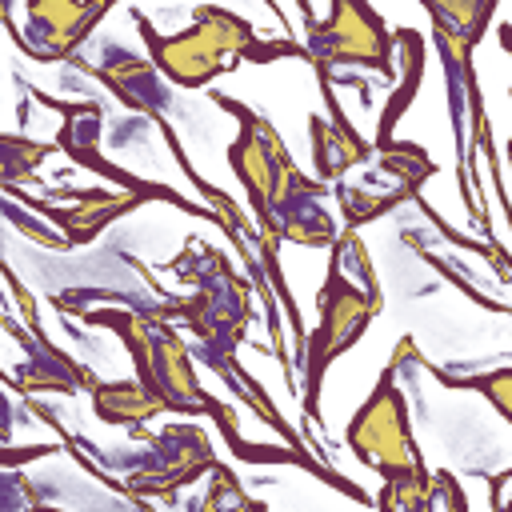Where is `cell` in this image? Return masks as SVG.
<instances>
[{
	"instance_id": "12",
	"label": "cell",
	"mask_w": 512,
	"mask_h": 512,
	"mask_svg": "<svg viewBox=\"0 0 512 512\" xmlns=\"http://www.w3.org/2000/svg\"><path fill=\"white\" fill-rule=\"evenodd\" d=\"M308 140H312V176H320L324 184L340 180L352 164H364L376 152L352 124L324 120L320 112L308 116Z\"/></svg>"
},
{
	"instance_id": "1",
	"label": "cell",
	"mask_w": 512,
	"mask_h": 512,
	"mask_svg": "<svg viewBox=\"0 0 512 512\" xmlns=\"http://www.w3.org/2000/svg\"><path fill=\"white\" fill-rule=\"evenodd\" d=\"M164 272L192 284V292L184 300H164V304H136L120 292H112V300H124L132 308H144L148 316L184 324L196 340L192 356L200 364H208L224 384L240 380L244 368L236 364V348L252 324V284L228 264L224 248L200 244L196 236L184 240V252L176 260H168Z\"/></svg>"
},
{
	"instance_id": "13",
	"label": "cell",
	"mask_w": 512,
	"mask_h": 512,
	"mask_svg": "<svg viewBox=\"0 0 512 512\" xmlns=\"http://www.w3.org/2000/svg\"><path fill=\"white\" fill-rule=\"evenodd\" d=\"M396 36V56H400V80L392 88V96H384V112L376 120V136H372V148L388 144L396 136V124L400 116L412 108L420 84H424V36L416 28H392Z\"/></svg>"
},
{
	"instance_id": "6",
	"label": "cell",
	"mask_w": 512,
	"mask_h": 512,
	"mask_svg": "<svg viewBox=\"0 0 512 512\" xmlns=\"http://www.w3.org/2000/svg\"><path fill=\"white\" fill-rule=\"evenodd\" d=\"M304 36L316 80H332V68H368L384 80L396 76V36L368 0H328V16L308 24Z\"/></svg>"
},
{
	"instance_id": "22",
	"label": "cell",
	"mask_w": 512,
	"mask_h": 512,
	"mask_svg": "<svg viewBox=\"0 0 512 512\" xmlns=\"http://www.w3.org/2000/svg\"><path fill=\"white\" fill-rule=\"evenodd\" d=\"M496 44L512 56V24H500V28H496Z\"/></svg>"
},
{
	"instance_id": "10",
	"label": "cell",
	"mask_w": 512,
	"mask_h": 512,
	"mask_svg": "<svg viewBox=\"0 0 512 512\" xmlns=\"http://www.w3.org/2000/svg\"><path fill=\"white\" fill-rule=\"evenodd\" d=\"M108 56H112L108 64H84L80 56L72 64H80L88 76H96L124 108L144 112L152 124L164 120V112H168V88L160 84V68L152 60H136V56H124V52H108Z\"/></svg>"
},
{
	"instance_id": "3",
	"label": "cell",
	"mask_w": 512,
	"mask_h": 512,
	"mask_svg": "<svg viewBox=\"0 0 512 512\" xmlns=\"http://www.w3.org/2000/svg\"><path fill=\"white\" fill-rule=\"evenodd\" d=\"M132 20L144 36L148 60L176 88H208L216 76L236 72L240 64H268L276 56H308V48L296 40H260V32L244 16L228 12L224 4H196L192 24L168 36L156 32L140 8H132Z\"/></svg>"
},
{
	"instance_id": "4",
	"label": "cell",
	"mask_w": 512,
	"mask_h": 512,
	"mask_svg": "<svg viewBox=\"0 0 512 512\" xmlns=\"http://www.w3.org/2000/svg\"><path fill=\"white\" fill-rule=\"evenodd\" d=\"M400 360H404V340L396 344V356L384 364L376 388L368 392V400L352 412L348 428H344V444L348 452L372 468L380 480H404V476H432L420 448H416V436H412V416H408V400L396 384V372H400Z\"/></svg>"
},
{
	"instance_id": "23",
	"label": "cell",
	"mask_w": 512,
	"mask_h": 512,
	"mask_svg": "<svg viewBox=\"0 0 512 512\" xmlns=\"http://www.w3.org/2000/svg\"><path fill=\"white\" fill-rule=\"evenodd\" d=\"M296 8H300V16H304V28H308V24H316V12H312V0H296Z\"/></svg>"
},
{
	"instance_id": "24",
	"label": "cell",
	"mask_w": 512,
	"mask_h": 512,
	"mask_svg": "<svg viewBox=\"0 0 512 512\" xmlns=\"http://www.w3.org/2000/svg\"><path fill=\"white\" fill-rule=\"evenodd\" d=\"M500 476H504V480H512V468H508V472H500ZM500 508H512V496H508V500H504Z\"/></svg>"
},
{
	"instance_id": "14",
	"label": "cell",
	"mask_w": 512,
	"mask_h": 512,
	"mask_svg": "<svg viewBox=\"0 0 512 512\" xmlns=\"http://www.w3.org/2000/svg\"><path fill=\"white\" fill-rule=\"evenodd\" d=\"M376 152H380V168H384L388 176H396V184H400L412 200H420L424 180L436 176V160L428 156V148H420L416 140H396V136H392V140L380 144Z\"/></svg>"
},
{
	"instance_id": "8",
	"label": "cell",
	"mask_w": 512,
	"mask_h": 512,
	"mask_svg": "<svg viewBox=\"0 0 512 512\" xmlns=\"http://www.w3.org/2000/svg\"><path fill=\"white\" fill-rule=\"evenodd\" d=\"M4 196H16V200H24L32 212L48 216V220L60 228V236L68 240V248L92 244L108 224H116L120 216H128V212H136L140 204H148V200L136 196V192H104V188H60V192L52 188V196H56V200H68V204L32 200V196L20 192V184H8Z\"/></svg>"
},
{
	"instance_id": "15",
	"label": "cell",
	"mask_w": 512,
	"mask_h": 512,
	"mask_svg": "<svg viewBox=\"0 0 512 512\" xmlns=\"http://www.w3.org/2000/svg\"><path fill=\"white\" fill-rule=\"evenodd\" d=\"M428 372H432L444 388L480 392V396L496 408V416H500L504 424H512V364H508V368H492V372H472V376H456V372H444V368H432V364H428Z\"/></svg>"
},
{
	"instance_id": "11",
	"label": "cell",
	"mask_w": 512,
	"mask_h": 512,
	"mask_svg": "<svg viewBox=\"0 0 512 512\" xmlns=\"http://www.w3.org/2000/svg\"><path fill=\"white\" fill-rule=\"evenodd\" d=\"M88 400H92V416L112 428H136L144 420L168 416V404L160 400V392H152L140 376L136 380H92Z\"/></svg>"
},
{
	"instance_id": "25",
	"label": "cell",
	"mask_w": 512,
	"mask_h": 512,
	"mask_svg": "<svg viewBox=\"0 0 512 512\" xmlns=\"http://www.w3.org/2000/svg\"><path fill=\"white\" fill-rule=\"evenodd\" d=\"M508 156H512V140H508Z\"/></svg>"
},
{
	"instance_id": "21",
	"label": "cell",
	"mask_w": 512,
	"mask_h": 512,
	"mask_svg": "<svg viewBox=\"0 0 512 512\" xmlns=\"http://www.w3.org/2000/svg\"><path fill=\"white\" fill-rule=\"evenodd\" d=\"M436 504L468 508V500H464V492H460V484H456L452 472H432V508H436Z\"/></svg>"
},
{
	"instance_id": "5",
	"label": "cell",
	"mask_w": 512,
	"mask_h": 512,
	"mask_svg": "<svg viewBox=\"0 0 512 512\" xmlns=\"http://www.w3.org/2000/svg\"><path fill=\"white\" fill-rule=\"evenodd\" d=\"M132 440L148 444L140 456H104L108 464L124 468V496H136V500H164V504H176V492L184 484H196L204 472H212L220 460L204 436V428L196 424H184V420H172L164 424L160 432H144L140 424L128 428Z\"/></svg>"
},
{
	"instance_id": "20",
	"label": "cell",
	"mask_w": 512,
	"mask_h": 512,
	"mask_svg": "<svg viewBox=\"0 0 512 512\" xmlns=\"http://www.w3.org/2000/svg\"><path fill=\"white\" fill-rule=\"evenodd\" d=\"M4 212H8V220L32 240V244H40V248H52V252H68V240L64 236H52V232H44L36 220H32V208L28 212H20V200H12V196H4Z\"/></svg>"
},
{
	"instance_id": "7",
	"label": "cell",
	"mask_w": 512,
	"mask_h": 512,
	"mask_svg": "<svg viewBox=\"0 0 512 512\" xmlns=\"http://www.w3.org/2000/svg\"><path fill=\"white\" fill-rule=\"evenodd\" d=\"M116 4L120 0H28L24 4V28L8 16V32H12V44L32 64L76 60L80 44L96 32V24Z\"/></svg>"
},
{
	"instance_id": "26",
	"label": "cell",
	"mask_w": 512,
	"mask_h": 512,
	"mask_svg": "<svg viewBox=\"0 0 512 512\" xmlns=\"http://www.w3.org/2000/svg\"><path fill=\"white\" fill-rule=\"evenodd\" d=\"M416 4H424V0H416Z\"/></svg>"
},
{
	"instance_id": "17",
	"label": "cell",
	"mask_w": 512,
	"mask_h": 512,
	"mask_svg": "<svg viewBox=\"0 0 512 512\" xmlns=\"http://www.w3.org/2000/svg\"><path fill=\"white\" fill-rule=\"evenodd\" d=\"M332 192H336V204H340V212H344V224H352V228H360V224H368V220L392 212V208L404 204V200H412L404 188L380 196V192H368V188H348V184H340V180H336Z\"/></svg>"
},
{
	"instance_id": "16",
	"label": "cell",
	"mask_w": 512,
	"mask_h": 512,
	"mask_svg": "<svg viewBox=\"0 0 512 512\" xmlns=\"http://www.w3.org/2000/svg\"><path fill=\"white\" fill-rule=\"evenodd\" d=\"M420 8H424V12H440V16L476 48V44L484 40V32H488V24H492L500 0H424Z\"/></svg>"
},
{
	"instance_id": "18",
	"label": "cell",
	"mask_w": 512,
	"mask_h": 512,
	"mask_svg": "<svg viewBox=\"0 0 512 512\" xmlns=\"http://www.w3.org/2000/svg\"><path fill=\"white\" fill-rule=\"evenodd\" d=\"M60 144H40V140H28L20 132H4V164H0V180L4 188L8 184H20V180H32L40 160H48Z\"/></svg>"
},
{
	"instance_id": "19",
	"label": "cell",
	"mask_w": 512,
	"mask_h": 512,
	"mask_svg": "<svg viewBox=\"0 0 512 512\" xmlns=\"http://www.w3.org/2000/svg\"><path fill=\"white\" fill-rule=\"evenodd\" d=\"M200 508H204V512H216V508H256V512H260V500H252V496L240 488L236 472L220 460V464L212 468V492L200 500Z\"/></svg>"
},
{
	"instance_id": "9",
	"label": "cell",
	"mask_w": 512,
	"mask_h": 512,
	"mask_svg": "<svg viewBox=\"0 0 512 512\" xmlns=\"http://www.w3.org/2000/svg\"><path fill=\"white\" fill-rule=\"evenodd\" d=\"M4 332L8 336H16L24 348H28V360L8 376V384L16 388V392H60V396H80V392H88L92 388V372L84 368V364H76L60 344H52L48 340V332H44V324H36V328H20L16 320H4Z\"/></svg>"
},
{
	"instance_id": "2",
	"label": "cell",
	"mask_w": 512,
	"mask_h": 512,
	"mask_svg": "<svg viewBox=\"0 0 512 512\" xmlns=\"http://www.w3.org/2000/svg\"><path fill=\"white\" fill-rule=\"evenodd\" d=\"M380 308H384V292L368 260V248L356 236V228L344 224L336 244L328 248V272L316 292V328L308 332L300 352V396L308 424L320 420V388L328 364L352 352V344H360V336L380 316Z\"/></svg>"
}]
</instances>
